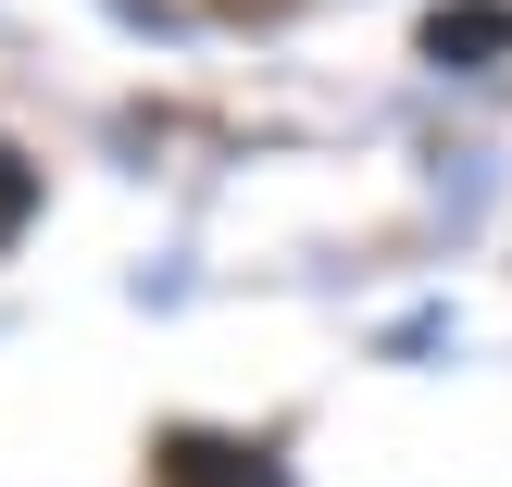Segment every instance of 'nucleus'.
Masks as SVG:
<instances>
[{"instance_id":"obj_1","label":"nucleus","mask_w":512,"mask_h":487,"mask_svg":"<svg viewBox=\"0 0 512 487\" xmlns=\"http://www.w3.org/2000/svg\"><path fill=\"white\" fill-rule=\"evenodd\" d=\"M425 63H463V75L512 63V0H438L425 13Z\"/></svg>"},{"instance_id":"obj_2","label":"nucleus","mask_w":512,"mask_h":487,"mask_svg":"<svg viewBox=\"0 0 512 487\" xmlns=\"http://www.w3.org/2000/svg\"><path fill=\"white\" fill-rule=\"evenodd\" d=\"M163 487H288V475L238 438H163Z\"/></svg>"},{"instance_id":"obj_3","label":"nucleus","mask_w":512,"mask_h":487,"mask_svg":"<svg viewBox=\"0 0 512 487\" xmlns=\"http://www.w3.org/2000/svg\"><path fill=\"white\" fill-rule=\"evenodd\" d=\"M25 213H38V163H25V150H0V250L25 238Z\"/></svg>"}]
</instances>
